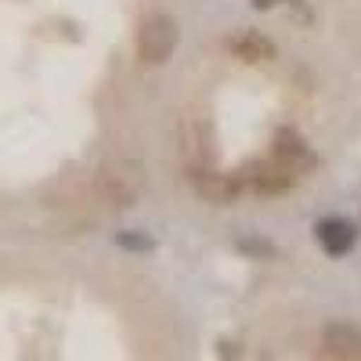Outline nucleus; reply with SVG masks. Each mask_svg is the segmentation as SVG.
<instances>
[{
	"mask_svg": "<svg viewBox=\"0 0 361 361\" xmlns=\"http://www.w3.org/2000/svg\"><path fill=\"white\" fill-rule=\"evenodd\" d=\"M195 185L202 192V199L217 202V206H228L238 192H243V180L238 177H228V173H214V170H195Z\"/></svg>",
	"mask_w": 361,
	"mask_h": 361,
	"instance_id": "3",
	"label": "nucleus"
},
{
	"mask_svg": "<svg viewBox=\"0 0 361 361\" xmlns=\"http://www.w3.org/2000/svg\"><path fill=\"white\" fill-rule=\"evenodd\" d=\"M253 185L267 195H275V192H286L293 185V170L282 163V159H271V163H260L257 173H253Z\"/></svg>",
	"mask_w": 361,
	"mask_h": 361,
	"instance_id": "6",
	"label": "nucleus"
},
{
	"mask_svg": "<svg viewBox=\"0 0 361 361\" xmlns=\"http://www.w3.org/2000/svg\"><path fill=\"white\" fill-rule=\"evenodd\" d=\"M325 354L333 357H361V333L350 325H329L325 329Z\"/></svg>",
	"mask_w": 361,
	"mask_h": 361,
	"instance_id": "5",
	"label": "nucleus"
},
{
	"mask_svg": "<svg viewBox=\"0 0 361 361\" xmlns=\"http://www.w3.org/2000/svg\"><path fill=\"white\" fill-rule=\"evenodd\" d=\"M271 4H279V0H253V8H260V11H264V8H271Z\"/></svg>",
	"mask_w": 361,
	"mask_h": 361,
	"instance_id": "10",
	"label": "nucleus"
},
{
	"mask_svg": "<svg viewBox=\"0 0 361 361\" xmlns=\"http://www.w3.org/2000/svg\"><path fill=\"white\" fill-rule=\"evenodd\" d=\"M141 188V173L130 163H109L98 173V195L112 206H130Z\"/></svg>",
	"mask_w": 361,
	"mask_h": 361,
	"instance_id": "2",
	"label": "nucleus"
},
{
	"mask_svg": "<svg viewBox=\"0 0 361 361\" xmlns=\"http://www.w3.org/2000/svg\"><path fill=\"white\" fill-rule=\"evenodd\" d=\"M119 243L130 246V250H152V243H148V238H137V235H123Z\"/></svg>",
	"mask_w": 361,
	"mask_h": 361,
	"instance_id": "9",
	"label": "nucleus"
},
{
	"mask_svg": "<svg viewBox=\"0 0 361 361\" xmlns=\"http://www.w3.org/2000/svg\"><path fill=\"white\" fill-rule=\"evenodd\" d=\"M235 51L246 58V62H267L271 54H275V47H271L264 37H257V33H250V37H243L235 44Z\"/></svg>",
	"mask_w": 361,
	"mask_h": 361,
	"instance_id": "8",
	"label": "nucleus"
},
{
	"mask_svg": "<svg viewBox=\"0 0 361 361\" xmlns=\"http://www.w3.org/2000/svg\"><path fill=\"white\" fill-rule=\"evenodd\" d=\"M314 235H318L322 250L333 253V257H343V253L354 246V228H350L347 221H322V224L314 228Z\"/></svg>",
	"mask_w": 361,
	"mask_h": 361,
	"instance_id": "4",
	"label": "nucleus"
},
{
	"mask_svg": "<svg viewBox=\"0 0 361 361\" xmlns=\"http://www.w3.org/2000/svg\"><path fill=\"white\" fill-rule=\"evenodd\" d=\"M173 47H177V22L170 15H148L137 29V54L145 62L159 66L173 54Z\"/></svg>",
	"mask_w": 361,
	"mask_h": 361,
	"instance_id": "1",
	"label": "nucleus"
},
{
	"mask_svg": "<svg viewBox=\"0 0 361 361\" xmlns=\"http://www.w3.org/2000/svg\"><path fill=\"white\" fill-rule=\"evenodd\" d=\"M275 159H282L293 173L300 170V166H311V152H307V145L300 141L293 130H282L279 134V145H275Z\"/></svg>",
	"mask_w": 361,
	"mask_h": 361,
	"instance_id": "7",
	"label": "nucleus"
}]
</instances>
